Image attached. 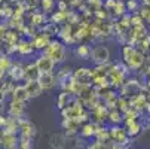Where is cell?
Here are the masks:
<instances>
[{
  "instance_id": "28",
  "label": "cell",
  "mask_w": 150,
  "mask_h": 149,
  "mask_svg": "<svg viewBox=\"0 0 150 149\" xmlns=\"http://www.w3.org/2000/svg\"><path fill=\"white\" fill-rule=\"evenodd\" d=\"M42 5H43V11L45 12H49L52 9V6L55 5L54 0H42Z\"/></svg>"
},
{
  "instance_id": "3",
  "label": "cell",
  "mask_w": 150,
  "mask_h": 149,
  "mask_svg": "<svg viewBox=\"0 0 150 149\" xmlns=\"http://www.w3.org/2000/svg\"><path fill=\"white\" fill-rule=\"evenodd\" d=\"M91 60L95 66H107L110 63V49L103 43L94 46L91 52Z\"/></svg>"
},
{
  "instance_id": "12",
  "label": "cell",
  "mask_w": 150,
  "mask_h": 149,
  "mask_svg": "<svg viewBox=\"0 0 150 149\" xmlns=\"http://www.w3.org/2000/svg\"><path fill=\"white\" fill-rule=\"evenodd\" d=\"M25 88H27V91H28L30 98H31V97H39V96L42 94V91H43V88L40 87L39 81H27V82H25Z\"/></svg>"
},
{
  "instance_id": "21",
  "label": "cell",
  "mask_w": 150,
  "mask_h": 149,
  "mask_svg": "<svg viewBox=\"0 0 150 149\" xmlns=\"http://www.w3.org/2000/svg\"><path fill=\"white\" fill-rule=\"evenodd\" d=\"M125 128H126V134H128V136H129V137H135L137 134L141 133V124H140L138 121H135L134 124L125 127Z\"/></svg>"
},
{
  "instance_id": "29",
  "label": "cell",
  "mask_w": 150,
  "mask_h": 149,
  "mask_svg": "<svg viewBox=\"0 0 150 149\" xmlns=\"http://www.w3.org/2000/svg\"><path fill=\"white\" fill-rule=\"evenodd\" d=\"M8 31H9V30H8V26L3 24V23H0V40H5Z\"/></svg>"
},
{
  "instance_id": "2",
  "label": "cell",
  "mask_w": 150,
  "mask_h": 149,
  "mask_svg": "<svg viewBox=\"0 0 150 149\" xmlns=\"http://www.w3.org/2000/svg\"><path fill=\"white\" fill-rule=\"evenodd\" d=\"M48 57H51L55 63H62L66 58V45L59 40H51L49 45L45 48V52Z\"/></svg>"
},
{
  "instance_id": "13",
  "label": "cell",
  "mask_w": 150,
  "mask_h": 149,
  "mask_svg": "<svg viewBox=\"0 0 150 149\" xmlns=\"http://www.w3.org/2000/svg\"><path fill=\"white\" fill-rule=\"evenodd\" d=\"M39 76H40V72L36 66V63L25 66V69H24V79L25 81H37Z\"/></svg>"
},
{
  "instance_id": "24",
  "label": "cell",
  "mask_w": 150,
  "mask_h": 149,
  "mask_svg": "<svg viewBox=\"0 0 150 149\" xmlns=\"http://www.w3.org/2000/svg\"><path fill=\"white\" fill-rule=\"evenodd\" d=\"M3 42H6V43L11 45V46H15V43H18L19 39H18V36H16L15 31H8V34H6V37H5Z\"/></svg>"
},
{
  "instance_id": "25",
  "label": "cell",
  "mask_w": 150,
  "mask_h": 149,
  "mask_svg": "<svg viewBox=\"0 0 150 149\" xmlns=\"http://www.w3.org/2000/svg\"><path fill=\"white\" fill-rule=\"evenodd\" d=\"M43 18H45L43 14H33L31 15V23L34 26H42L43 24Z\"/></svg>"
},
{
  "instance_id": "34",
  "label": "cell",
  "mask_w": 150,
  "mask_h": 149,
  "mask_svg": "<svg viewBox=\"0 0 150 149\" xmlns=\"http://www.w3.org/2000/svg\"><path fill=\"white\" fill-rule=\"evenodd\" d=\"M5 76H6V73H5V72H2V70H0V83H2V82L5 81Z\"/></svg>"
},
{
  "instance_id": "19",
  "label": "cell",
  "mask_w": 150,
  "mask_h": 149,
  "mask_svg": "<svg viewBox=\"0 0 150 149\" xmlns=\"http://www.w3.org/2000/svg\"><path fill=\"white\" fill-rule=\"evenodd\" d=\"M109 119H110V122H112L113 125H119L120 122H123V115H122L120 111L113 109V111L109 112Z\"/></svg>"
},
{
  "instance_id": "32",
  "label": "cell",
  "mask_w": 150,
  "mask_h": 149,
  "mask_svg": "<svg viewBox=\"0 0 150 149\" xmlns=\"http://www.w3.org/2000/svg\"><path fill=\"white\" fill-rule=\"evenodd\" d=\"M107 149H125V148L120 146V145H117V143H115V145H112V146H107Z\"/></svg>"
},
{
  "instance_id": "1",
  "label": "cell",
  "mask_w": 150,
  "mask_h": 149,
  "mask_svg": "<svg viewBox=\"0 0 150 149\" xmlns=\"http://www.w3.org/2000/svg\"><path fill=\"white\" fill-rule=\"evenodd\" d=\"M122 58L125 64L132 70H138L144 64V54L131 45H125L122 48Z\"/></svg>"
},
{
  "instance_id": "14",
  "label": "cell",
  "mask_w": 150,
  "mask_h": 149,
  "mask_svg": "<svg viewBox=\"0 0 150 149\" xmlns=\"http://www.w3.org/2000/svg\"><path fill=\"white\" fill-rule=\"evenodd\" d=\"M66 136L64 134H61V133H57V134H54L52 137H51V140H49V143H51V148L52 149H62L64 146H66Z\"/></svg>"
},
{
  "instance_id": "15",
  "label": "cell",
  "mask_w": 150,
  "mask_h": 149,
  "mask_svg": "<svg viewBox=\"0 0 150 149\" xmlns=\"http://www.w3.org/2000/svg\"><path fill=\"white\" fill-rule=\"evenodd\" d=\"M97 130H98V125H97L95 122H88V124H85V125L82 127L80 136H82V137H92V136H95Z\"/></svg>"
},
{
  "instance_id": "5",
  "label": "cell",
  "mask_w": 150,
  "mask_h": 149,
  "mask_svg": "<svg viewBox=\"0 0 150 149\" xmlns=\"http://www.w3.org/2000/svg\"><path fill=\"white\" fill-rule=\"evenodd\" d=\"M36 66L40 73H52V70L55 67V61L51 57H48L46 54H42L36 60Z\"/></svg>"
},
{
  "instance_id": "17",
  "label": "cell",
  "mask_w": 150,
  "mask_h": 149,
  "mask_svg": "<svg viewBox=\"0 0 150 149\" xmlns=\"http://www.w3.org/2000/svg\"><path fill=\"white\" fill-rule=\"evenodd\" d=\"M49 39H48V36L45 34H40V36H36L34 39H33V42H31V43H33V46L36 48V49H45L48 45H49Z\"/></svg>"
},
{
  "instance_id": "4",
  "label": "cell",
  "mask_w": 150,
  "mask_h": 149,
  "mask_svg": "<svg viewBox=\"0 0 150 149\" xmlns=\"http://www.w3.org/2000/svg\"><path fill=\"white\" fill-rule=\"evenodd\" d=\"M129 136L126 134V128H123V127H119V125H113L110 128V140L116 142L117 145L120 146H126L129 145Z\"/></svg>"
},
{
  "instance_id": "23",
  "label": "cell",
  "mask_w": 150,
  "mask_h": 149,
  "mask_svg": "<svg viewBox=\"0 0 150 149\" xmlns=\"http://www.w3.org/2000/svg\"><path fill=\"white\" fill-rule=\"evenodd\" d=\"M12 64H13V63L11 61V58H9V57H6V55L0 57V70H2V72L8 73V72H9V69L12 67Z\"/></svg>"
},
{
  "instance_id": "33",
  "label": "cell",
  "mask_w": 150,
  "mask_h": 149,
  "mask_svg": "<svg viewBox=\"0 0 150 149\" xmlns=\"http://www.w3.org/2000/svg\"><path fill=\"white\" fill-rule=\"evenodd\" d=\"M137 6V2H134V0H131V2H128V8L129 9H134Z\"/></svg>"
},
{
  "instance_id": "9",
  "label": "cell",
  "mask_w": 150,
  "mask_h": 149,
  "mask_svg": "<svg viewBox=\"0 0 150 149\" xmlns=\"http://www.w3.org/2000/svg\"><path fill=\"white\" fill-rule=\"evenodd\" d=\"M24 106H25L24 101L12 100L11 104H9V108H8V113H9V116H13V118L23 116V113H24Z\"/></svg>"
},
{
  "instance_id": "16",
  "label": "cell",
  "mask_w": 150,
  "mask_h": 149,
  "mask_svg": "<svg viewBox=\"0 0 150 149\" xmlns=\"http://www.w3.org/2000/svg\"><path fill=\"white\" fill-rule=\"evenodd\" d=\"M33 43L31 42H28V40H21V42H18V48H16V51L21 54V55H30L31 52H33Z\"/></svg>"
},
{
  "instance_id": "11",
  "label": "cell",
  "mask_w": 150,
  "mask_h": 149,
  "mask_svg": "<svg viewBox=\"0 0 150 149\" xmlns=\"http://www.w3.org/2000/svg\"><path fill=\"white\" fill-rule=\"evenodd\" d=\"M11 96H12V100H16V101H27L28 98H30V96H28V91H27V88H25V85H18V87H15L13 88V91L11 93Z\"/></svg>"
},
{
  "instance_id": "18",
  "label": "cell",
  "mask_w": 150,
  "mask_h": 149,
  "mask_svg": "<svg viewBox=\"0 0 150 149\" xmlns=\"http://www.w3.org/2000/svg\"><path fill=\"white\" fill-rule=\"evenodd\" d=\"M94 137H95L97 140L105 143L107 140H110V130H107V128H104V127H100V125H98V130H97V133H95Z\"/></svg>"
},
{
  "instance_id": "31",
  "label": "cell",
  "mask_w": 150,
  "mask_h": 149,
  "mask_svg": "<svg viewBox=\"0 0 150 149\" xmlns=\"http://www.w3.org/2000/svg\"><path fill=\"white\" fill-rule=\"evenodd\" d=\"M6 96H8V94L3 91V88H2V87H0V103H3V100L6 98Z\"/></svg>"
},
{
  "instance_id": "27",
  "label": "cell",
  "mask_w": 150,
  "mask_h": 149,
  "mask_svg": "<svg viewBox=\"0 0 150 149\" xmlns=\"http://www.w3.org/2000/svg\"><path fill=\"white\" fill-rule=\"evenodd\" d=\"M64 18H66V14H64V11H58V12H55L54 15H52V21L54 23H59V21H62Z\"/></svg>"
},
{
  "instance_id": "35",
  "label": "cell",
  "mask_w": 150,
  "mask_h": 149,
  "mask_svg": "<svg viewBox=\"0 0 150 149\" xmlns=\"http://www.w3.org/2000/svg\"><path fill=\"white\" fill-rule=\"evenodd\" d=\"M146 111H147V113L150 115V101H147V104H146Z\"/></svg>"
},
{
  "instance_id": "10",
  "label": "cell",
  "mask_w": 150,
  "mask_h": 149,
  "mask_svg": "<svg viewBox=\"0 0 150 149\" xmlns=\"http://www.w3.org/2000/svg\"><path fill=\"white\" fill-rule=\"evenodd\" d=\"M24 66L23 64H19V63H15V64H12V67L9 69L8 72V76L11 81L16 82V81H21V79H24Z\"/></svg>"
},
{
  "instance_id": "7",
  "label": "cell",
  "mask_w": 150,
  "mask_h": 149,
  "mask_svg": "<svg viewBox=\"0 0 150 149\" xmlns=\"http://www.w3.org/2000/svg\"><path fill=\"white\" fill-rule=\"evenodd\" d=\"M74 79L83 85H88L91 82V79H94V73H92V69H86V67H79L74 70L73 73Z\"/></svg>"
},
{
  "instance_id": "6",
  "label": "cell",
  "mask_w": 150,
  "mask_h": 149,
  "mask_svg": "<svg viewBox=\"0 0 150 149\" xmlns=\"http://www.w3.org/2000/svg\"><path fill=\"white\" fill-rule=\"evenodd\" d=\"M19 145V139L13 133H2L0 134V146L3 149H16Z\"/></svg>"
},
{
  "instance_id": "20",
  "label": "cell",
  "mask_w": 150,
  "mask_h": 149,
  "mask_svg": "<svg viewBox=\"0 0 150 149\" xmlns=\"http://www.w3.org/2000/svg\"><path fill=\"white\" fill-rule=\"evenodd\" d=\"M76 55L80 57V58H91V52H92V48H89L88 45H79L76 48Z\"/></svg>"
},
{
  "instance_id": "22",
  "label": "cell",
  "mask_w": 150,
  "mask_h": 149,
  "mask_svg": "<svg viewBox=\"0 0 150 149\" xmlns=\"http://www.w3.org/2000/svg\"><path fill=\"white\" fill-rule=\"evenodd\" d=\"M19 149H31L33 148V137H28V136H21L19 137V145H18Z\"/></svg>"
},
{
  "instance_id": "8",
  "label": "cell",
  "mask_w": 150,
  "mask_h": 149,
  "mask_svg": "<svg viewBox=\"0 0 150 149\" xmlns=\"http://www.w3.org/2000/svg\"><path fill=\"white\" fill-rule=\"evenodd\" d=\"M39 83H40V87L43 88V91L45 90H51V88H54L55 85H57V78L54 76V73H40V76H39Z\"/></svg>"
},
{
  "instance_id": "30",
  "label": "cell",
  "mask_w": 150,
  "mask_h": 149,
  "mask_svg": "<svg viewBox=\"0 0 150 149\" xmlns=\"http://www.w3.org/2000/svg\"><path fill=\"white\" fill-rule=\"evenodd\" d=\"M6 122H8V118H5L2 113H0V128H5Z\"/></svg>"
},
{
  "instance_id": "26",
  "label": "cell",
  "mask_w": 150,
  "mask_h": 149,
  "mask_svg": "<svg viewBox=\"0 0 150 149\" xmlns=\"http://www.w3.org/2000/svg\"><path fill=\"white\" fill-rule=\"evenodd\" d=\"M86 149H107V145H105V143H103V142H100V140H95L94 143L88 145V148H86Z\"/></svg>"
}]
</instances>
